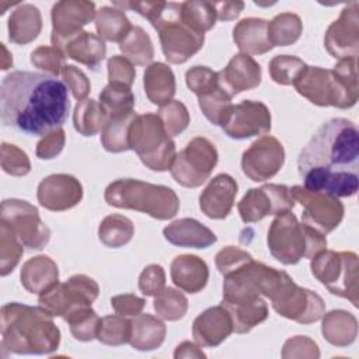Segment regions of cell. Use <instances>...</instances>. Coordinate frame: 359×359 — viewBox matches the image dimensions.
Masks as SVG:
<instances>
[{
    "label": "cell",
    "instance_id": "obj_1",
    "mask_svg": "<svg viewBox=\"0 0 359 359\" xmlns=\"http://www.w3.org/2000/svg\"><path fill=\"white\" fill-rule=\"evenodd\" d=\"M297 170L309 191L348 198L359 188V130L345 118L324 122L297 158Z\"/></svg>",
    "mask_w": 359,
    "mask_h": 359
},
{
    "label": "cell",
    "instance_id": "obj_2",
    "mask_svg": "<svg viewBox=\"0 0 359 359\" xmlns=\"http://www.w3.org/2000/svg\"><path fill=\"white\" fill-rule=\"evenodd\" d=\"M0 104L4 126L34 136H45L62 128L70 109L63 81L27 70L11 72L3 79Z\"/></svg>",
    "mask_w": 359,
    "mask_h": 359
},
{
    "label": "cell",
    "instance_id": "obj_3",
    "mask_svg": "<svg viewBox=\"0 0 359 359\" xmlns=\"http://www.w3.org/2000/svg\"><path fill=\"white\" fill-rule=\"evenodd\" d=\"M1 348L17 355H49L60 342L53 316L42 307L7 303L0 310Z\"/></svg>",
    "mask_w": 359,
    "mask_h": 359
},
{
    "label": "cell",
    "instance_id": "obj_4",
    "mask_svg": "<svg viewBox=\"0 0 359 359\" xmlns=\"http://www.w3.org/2000/svg\"><path fill=\"white\" fill-rule=\"evenodd\" d=\"M293 86L314 105L351 108L359 95L356 59L339 60L331 70L307 66Z\"/></svg>",
    "mask_w": 359,
    "mask_h": 359
},
{
    "label": "cell",
    "instance_id": "obj_5",
    "mask_svg": "<svg viewBox=\"0 0 359 359\" xmlns=\"http://www.w3.org/2000/svg\"><path fill=\"white\" fill-rule=\"evenodd\" d=\"M135 10L157 29L163 53L170 63H185L202 49L205 35L196 32L182 21L180 15L181 3L140 1Z\"/></svg>",
    "mask_w": 359,
    "mask_h": 359
},
{
    "label": "cell",
    "instance_id": "obj_6",
    "mask_svg": "<svg viewBox=\"0 0 359 359\" xmlns=\"http://www.w3.org/2000/svg\"><path fill=\"white\" fill-rule=\"evenodd\" d=\"M104 198L114 208L137 210L157 220L172 219L180 210V199L171 188L135 178H121L111 182Z\"/></svg>",
    "mask_w": 359,
    "mask_h": 359
},
{
    "label": "cell",
    "instance_id": "obj_7",
    "mask_svg": "<svg viewBox=\"0 0 359 359\" xmlns=\"http://www.w3.org/2000/svg\"><path fill=\"white\" fill-rule=\"evenodd\" d=\"M268 248L275 259L294 265L302 258H313L327 248L325 234L299 223L292 210L276 215L268 230Z\"/></svg>",
    "mask_w": 359,
    "mask_h": 359
},
{
    "label": "cell",
    "instance_id": "obj_8",
    "mask_svg": "<svg viewBox=\"0 0 359 359\" xmlns=\"http://www.w3.org/2000/svg\"><path fill=\"white\" fill-rule=\"evenodd\" d=\"M129 150H135L140 161L153 171L171 168L175 143L167 133L157 114L136 115L129 128Z\"/></svg>",
    "mask_w": 359,
    "mask_h": 359
},
{
    "label": "cell",
    "instance_id": "obj_9",
    "mask_svg": "<svg viewBox=\"0 0 359 359\" xmlns=\"http://www.w3.org/2000/svg\"><path fill=\"white\" fill-rule=\"evenodd\" d=\"M311 273L332 293L359 306V264L352 251L324 250L311 258Z\"/></svg>",
    "mask_w": 359,
    "mask_h": 359
},
{
    "label": "cell",
    "instance_id": "obj_10",
    "mask_svg": "<svg viewBox=\"0 0 359 359\" xmlns=\"http://www.w3.org/2000/svg\"><path fill=\"white\" fill-rule=\"evenodd\" d=\"M222 306L230 313L237 334H247L268 318V306L261 294L234 276H224Z\"/></svg>",
    "mask_w": 359,
    "mask_h": 359
},
{
    "label": "cell",
    "instance_id": "obj_11",
    "mask_svg": "<svg viewBox=\"0 0 359 359\" xmlns=\"http://www.w3.org/2000/svg\"><path fill=\"white\" fill-rule=\"evenodd\" d=\"M100 294L98 283L87 275H73L66 282H56L39 294L38 304L53 317L66 320L73 311L91 307Z\"/></svg>",
    "mask_w": 359,
    "mask_h": 359
},
{
    "label": "cell",
    "instance_id": "obj_12",
    "mask_svg": "<svg viewBox=\"0 0 359 359\" xmlns=\"http://www.w3.org/2000/svg\"><path fill=\"white\" fill-rule=\"evenodd\" d=\"M217 158L215 144L209 139L198 136L175 156L170 171L180 185L198 188L210 177Z\"/></svg>",
    "mask_w": 359,
    "mask_h": 359
},
{
    "label": "cell",
    "instance_id": "obj_13",
    "mask_svg": "<svg viewBox=\"0 0 359 359\" xmlns=\"http://www.w3.org/2000/svg\"><path fill=\"white\" fill-rule=\"evenodd\" d=\"M0 222L7 224L20 243L29 250H42L50 238L49 227L41 220L38 209L22 199L1 202Z\"/></svg>",
    "mask_w": 359,
    "mask_h": 359
},
{
    "label": "cell",
    "instance_id": "obj_14",
    "mask_svg": "<svg viewBox=\"0 0 359 359\" xmlns=\"http://www.w3.org/2000/svg\"><path fill=\"white\" fill-rule=\"evenodd\" d=\"M269 300L279 316L300 324L316 323L325 314V303L321 296L296 285L289 275Z\"/></svg>",
    "mask_w": 359,
    "mask_h": 359
},
{
    "label": "cell",
    "instance_id": "obj_15",
    "mask_svg": "<svg viewBox=\"0 0 359 359\" xmlns=\"http://www.w3.org/2000/svg\"><path fill=\"white\" fill-rule=\"evenodd\" d=\"M289 189L294 202H299L303 206L302 220L304 224L323 234L331 233L338 227L344 217V205L337 196L309 191L302 185H294Z\"/></svg>",
    "mask_w": 359,
    "mask_h": 359
},
{
    "label": "cell",
    "instance_id": "obj_16",
    "mask_svg": "<svg viewBox=\"0 0 359 359\" xmlns=\"http://www.w3.org/2000/svg\"><path fill=\"white\" fill-rule=\"evenodd\" d=\"M294 199L286 185L265 184L261 188H251L238 202L237 209L244 223H255L268 215H279L292 210Z\"/></svg>",
    "mask_w": 359,
    "mask_h": 359
},
{
    "label": "cell",
    "instance_id": "obj_17",
    "mask_svg": "<svg viewBox=\"0 0 359 359\" xmlns=\"http://www.w3.org/2000/svg\"><path fill=\"white\" fill-rule=\"evenodd\" d=\"M220 126L229 137L237 140L265 135L271 130V112L264 102L244 100L230 107Z\"/></svg>",
    "mask_w": 359,
    "mask_h": 359
},
{
    "label": "cell",
    "instance_id": "obj_18",
    "mask_svg": "<svg viewBox=\"0 0 359 359\" xmlns=\"http://www.w3.org/2000/svg\"><path fill=\"white\" fill-rule=\"evenodd\" d=\"M95 4L86 0H62L53 4L52 35L50 41L55 48L62 46L73 36L83 31V27L95 20Z\"/></svg>",
    "mask_w": 359,
    "mask_h": 359
},
{
    "label": "cell",
    "instance_id": "obj_19",
    "mask_svg": "<svg viewBox=\"0 0 359 359\" xmlns=\"http://www.w3.org/2000/svg\"><path fill=\"white\" fill-rule=\"evenodd\" d=\"M283 163V146L273 136L259 137L243 153L241 157L243 172L255 182H262L276 175Z\"/></svg>",
    "mask_w": 359,
    "mask_h": 359
},
{
    "label": "cell",
    "instance_id": "obj_20",
    "mask_svg": "<svg viewBox=\"0 0 359 359\" xmlns=\"http://www.w3.org/2000/svg\"><path fill=\"white\" fill-rule=\"evenodd\" d=\"M359 4L352 1L341 11L325 31L324 45L328 53L338 59H356L359 52Z\"/></svg>",
    "mask_w": 359,
    "mask_h": 359
},
{
    "label": "cell",
    "instance_id": "obj_21",
    "mask_svg": "<svg viewBox=\"0 0 359 359\" xmlns=\"http://www.w3.org/2000/svg\"><path fill=\"white\" fill-rule=\"evenodd\" d=\"M38 202L48 210L63 212L74 208L83 198L80 181L69 174H52L43 178L36 191Z\"/></svg>",
    "mask_w": 359,
    "mask_h": 359
},
{
    "label": "cell",
    "instance_id": "obj_22",
    "mask_svg": "<svg viewBox=\"0 0 359 359\" xmlns=\"http://www.w3.org/2000/svg\"><path fill=\"white\" fill-rule=\"evenodd\" d=\"M219 86L233 98L236 94L252 90L261 83V66L245 53L234 55L227 66L217 72Z\"/></svg>",
    "mask_w": 359,
    "mask_h": 359
},
{
    "label": "cell",
    "instance_id": "obj_23",
    "mask_svg": "<svg viewBox=\"0 0 359 359\" xmlns=\"http://www.w3.org/2000/svg\"><path fill=\"white\" fill-rule=\"evenodd\" d=\"M233 332L230 313L222 304L209 307L201 313L192 325V337L199 346L215 348Z\"/></svg>",
    "mask_w": 359,
    "mask_h": 359
},
{
    "label": "cell",
    "instance_id": "obj_24",
    "mask_svg": "<svg viewBox=\"0 0 359 359\" xmlns=\"http://www.w3.org/2000/svg\"><path fill=\"white\" fill-rule=\"evenodd\" d=\"M238 191L236 180L229 174L213 177L199 196L201 210L210 219H224L230 213Z\"/></svg>",
    "mask_w": 359,
    "mask_h": 359
},
{
    "label": "cell",
    "instance_id": "obj_25",
    "mask_svg": "<svg viewBox=\"0 0 359 359\" xmlns=\"http://www.w3.org/2000/svg\"><path fill=\"white\" fill-rule=\"evenodd\" d=\"M164 238L177 247L208 248L216 243V234L192 217H182L163 230Z\"/></svg>",
    "mask_w": 359,
    "mask_h": 359
},
{
    "label": "cell",
    "instance_id": "obj_26",
    "mask_svg": "<svg viewBox=\"0 0 359 359\" xmlns=\"http://www.w3.org/2000/svg\"><path fill=\"white\" fill-rule=\"evenodd\" d=\"M170 275L178 289L188 293H198L208 283L209 268L198 255L182 254L172 259Z\"/></svg>",
    "mask_w": 359,
    "mask_h": 359
},
{
    "label": "cell",
    "instance_id": "obj_27",
    "mask_svg": "<svg viewBox=\"0 0 359 359\" xmlns=\"http://www.w3.org/2000/svg\"><path fill=\"white\" fill-rule=\"evenodd\" d=\"M233 41L241 53L264 55L273 46L268 38V21L264 18H244L233 29Z\"/></svg>",
    "mask_w": 359,
    "mask_h": 359
},
{
    "label": "cell",
    "instance_id": "obj_28",
    "mask_svg": "<svg viewBox=\"0 0 359 359\" xmlns=\"http://www.w3.org/2000/svg\"><path fill=\"white\" fill-rule=\"evenodd\" d=\"M20 278L22 286L29 293L41 294L59 282V269L52 258L48 255H38L25 261Z\"/></svg>",
    "mask_w": 359,
    "mask_h": 359
},
{
    "label": "cell",
    "instance_id": "obj_29",
    "mask_svg": "<svg viewBox=\"0 0 359 359\" xmlns=\"http://www.w3.org/2000/svg\"><path fill=\"white\" fill-rule=\"evenodd\" d=\"M41 29V11L34 4H18L8 18V39L13 43L27 45L38 38Z\"/></svg>",
    "mask_w": 359,
    "mask_h": 359
},
{
    "label": "cell",
    "instance_id": "obj_30",
    "mask_svg": "<svg viewBox=\"0 0 359 359\" xmlns=\"http://www.w3.org/2000/svg\"><path fill=\"white\" fill-rule=\"evenodd\" d=\"M60 50L67 57L86 65L90 69H97L107 55L105 42L98 35L88 31H81L76 36L70 38Z\"/></svg>",
    "mask_w": 359,
    "mask_h": 359
},
{
    "label": "cell",
    "instance_id": "obj_31",
    "mask_svg": "<svg viewBox=\"0 0 359 359\" xmlns=\"http://www.w3.org/2000/svg\"><path fill=\"white\" fill-rule=\"evenodd\" d=\"M143 84L146 95L153 104L163 107L172 101L175 94V76L165 63H150L144 70Z\"/></svg>",
    "mask_w": 359,
    "mask_h": 359
},
{
    "label": "cell",
    "instance_id": "obj_32",
    "mask_svg": "<svg viewBox=\"0 0 359 359\" xmlns=\"http://www.w3.org/2000/svg\"><path fill=\"white\" fill-rule=\"evenodd\" d=\"M132 321V332L129 344L133 349L137 351H154L161 346L165 338V324L151 316V314H139Z\"/></svg>",
    "mask_w": 359,
    "mask_h": 359
},
{
    "label": "cell",
    "instance_id": "obj_33",
    "mask_svg": "<svg viewBox=\"0 0 359 359\" xmlns=\"http://www.w3.org/2000/svg\"><path fill=\"white\" fill-rule=\"evenodd\" d=\"M321 332L334 346H348L358 337V320L345 310H332L323 316Z\"/></svg>",
    "mask_w": 359,
    "mask_h": 359
},
{
    "label": "cell",
    "instance_id": "obj_34",
    "mask_svg": "<svg viewBox=\"0 0 359 359\" xmlns=\"http://www.w3.org/2000/svg\"><path fill=\"white\" fill-rule=\"evenodd\" d=\"M108 119L101 104L93 98L79 101L73 112L74 129L83 136H94L102 132Z\"/></svg>",
    "mask_w": 359,
    "mask_h": 359
},
{
    "label": "cell",
    "instance_id": "obj_35",
    "mask_svg": "<svg viewBox=\"0 0 359 359\" xmlns=\"http://www.w3.org/2000/svg\"><path fill=\"white\" fill-rule=\"evenodd\" d=\"M95 29L101 39L121 42L132 29V24L123 10L105 6L95 14Z\"/></svg>",
    "mask_w": 359,
    "mask_h": 359
},
{
    "label": "cell",
    "instance_id": "obj_36",
    "mask_svg": "<svg viewBox=\"0 0 359 359\" xmlns=\"http://www.w3.org/2000/svg\"><path fill=\"white\" fill-rule=\"evenodd\" d=\"M119 49L129 62L137 66L150 65L154 57V48L150 36L142 27H132L129 34L119 42Z\"/></svg>",
    "mask_w": 359,
    "mask_h": 359
},
{
    "label": "cell",
    "instance_id": "obj_37",
    "mask_svg": "<svg viewBox=\"0 0 359 359\" xmlns=\"http://www.w3.org/2000/svg\"><path fill=\"white\" fill-rule=\"evenodd\" d=\"M135 234V226L130 219L123 215L112 213L100 223L98 237L101 243L109 248H119L128 244Z\"/></svg>",
    "mask_w": 359,
    "mask_h": 359
},
{
    "label": "cell",
    "instance_id": "obj_38",
    "mask_svg": "<svg viewBox=\"0 0 359 359\" xmlns=\"http://www.w3.org/2000/svg\"><path fill=\"white\" fill-rule=\"evenodd\" d=\"M303 31L302 20L293 13H280L268 22V38L272 46H287L294 43Z\"/></svg>",
    "mask_w": 359,
    "mask_h": 359
},
{
    "label": "cell",
    "instance_id": "obj_39",
    "mask_svg": "<svg viewBox=\"0 0 359 359\" xmlns=\"http://www.w3.org/2000/svg\"><path fill=\"white\" fill-rule=\"evenodd\" d=\"M180 15L187 25H189L192 29L202 35H205V32L209 31L217 20L213 3L205 0H189L181 3Z\"/></svg>",
    "mask_w": 359,
    "mask_h": 359
},
{
    "label": "cell",
    "instance_id": "obj_40",
    "mask_svg": "<svg viewBox=\"0 0 359 359\" xmlns=\"http://www.w3.org/2000/svg\"><path fill=\"white\" fill-rule=\"evenodd\" d=\"M136 115L133 111L128 115L108 119L101 132V144L107 151L121 153L129 150V128Z\"/></svg>",
    "mask_w": 359,
    "mask_h": 359
},
{
    "label": "cell",
    "instance_id": "obj_41",
    "mask_svg": "<svg viewBox=\"0 0 359 359\" xmlns=\"http://www.w3.org/2000/svg\"><path fill=\"white\" fill-rule=\"evenodd\" d=\"M100 104L108 118H119L133 112L135 97L129 87L108 83L100 93Z\"/></svg>",
    "mask_w": 359,
    "mask_h": 359
},
{
    "label": "cell",
    "instance_id": "obj_42",
    "mask_svg": "<svg viewBox=\"0 0 359 359\" xmlns=\"http://www.w3.org/2000/svg\"><path fill=\"white\" fill-rule=\"evenodd\" d=\"M132 321L119 314H111L101 318L97 339L105 345L119 346L129 342Z\"/></svg>",
    "mask_w": 359,
    "mask_h": 359
},
{
    "label": "cell",
    "instance_id": "obj_43",
    "mask_svg": "<svg viewBox=\"0 0 359 359\" xmlns=\"http://www.w3.org/2000/svg\"><path fill=\"white\" fill-rule=\"evenodd\" d=\"M198 102L206 119L216 126L222 125L224 116L227 115L230 107L233 105L231 97L219 84L213 90L199 95Z\"/></svg>",
    "mask_w": 359,
    "mask_h": 359
},
{
    "label": "cell",
    "instance_id": "obj_44",
    "mask_svg": "<svg viewBox=\"0 0 359 359\" xmlns=\"http://www.w3.org/2000/svg\"><path fill=\"white\" fill-rule=\"evenodd\" d=\"M153 307L157 316L163 320L177 321L187 314L188 300L181 292L172 287H164L157 296H154Z\"/></svg>",
    "mask_w": 359,
    "mask_h": 359
},
{
    "label": "cell",
    "instance_id": "obj_45",
    "mask_svg": "<svg viewBox=\"0 0 359 359\" xmlns=\"http://www.w3.org/2000/svg\"><path fill=\"white\" fill-rule=\"evenodd\" d=\"M65 321L69 323L70 332L76 339L88 342L97 338L101 318L91 307H83L73 311Z\"/></svg>",
    "mask_w": 359,
    "mask_h": 359
},
{
    "label": "cell",
    "instance_id": "obj_46",
    "mask_svg": "<svg viewBox=\"0 0 359 359\" xmlns=\"http://www.w3.org/2000/svg\"><path fill=\"white\" fill-rule=\"evenodd\" d=\"M24 254V245L8 229L0 222V275L6 276L17 266Z\"/></svg>",
    "mask_w": 359,
    "mask_h": 359
},
{
    "label": "cell",
    "instance_id": "obj_47",
    "mask_svg": "<svg viewBox=\"0 0 359 359\" xmlns=\"http://www.w3.org/2000/svg\"><path fill=\"white\" fill-rule=\"evenodd\" d=\"M307 65L290 55H278L269 62V74L271 79L280 86H290L299 79Z\"/></svg>",
    "mask_w": 359,
    "mask_h": 359
},
{
    "label": "cell",
    "instance_id": "obj_48",
    "mask_svg": "<svg viewBox=\"0 0 359 359\" xmlns=\"http://www.w3.org/2000/svg\"><path fill=\"white\" fill-rule=\"evenodd\" d=\"M157 115L160 116L170 136L180 135L189 125V112L187 107L178 100H172L168 104L160 107Z\"/></svg>",
    "mask_w": 359,
    "mask_h": 359
},
{
    "label": "cell",
    "instance_id": "obj_49",
    "mask_svg": "<svg viewBox=\"0 0 359 359\" xmlns=\"http://www.w3.org/2000/svg\"><path fill=\"white\" fill-rule=\"evenodd\" d=\"M65 57L66 55L55 46H39L31 52V63L53 77L62 74L66 66Z\"/></svg>",
    "mask_w": 359,
    "mask_h": 359
},
{
    "label": "cell",
    "instance_id": "obj_50",
    "mask_svg": "<svg viewBox=\"0 0 359 359\" xmlns=\"http://www.w3.org/2000/svg\"><path fill=\"white\" fill-rule=\"evenodd\" d=\"M1 168L6 174L22 177L31 171V163L25 151L15 144L4 142L1 144Z\"/></svg>",
    "mask_w": 359,
    "mask_h": 359
},
{
    "label": "cell",
    "instance_id": "obj_51",
    "mask_svg": "<svg viewBox=\"0 0 359 359\" xmlns=\"http://www.w3.org/2000/svg\"><path fill=\"white\" fill-rule=\"evenodd\" d=\"M185 81L188 88L198 97L213 90L219 84L217 72L206 66H194L185 73Z\"/></svg>",
    "mask_w": 359,
    "mask_h": 359
},
{
    "label": "cell",
    "instance_id": "obj_52",
    "mask_svg": "<svg viewBox=\"0 0 359 359\" xmlns=\"http://www.w3.org/2000/svg\"><path fill=\"white\" fill-rule=\"evenodd\" d=\"M107 67H108V80L111 84H119L130 88L136 77V70L132 62H129L123 56L115 55L108 59Z\"/></svg>",
    "mask_w": 359,
    "mask_h": 359
},
{
    "label": "cell",
    "instance_id": "obj_53",
    "mask_svg": "<svg viewBox=\"0 0 359 359\" xmlns=\"http://www.w3.org/2000/svg\"><path fill=\"white\" fill-rule=\"evenodd\" d=\"M165 287V272L161 265H147L139 276V289L144 296H157Z\"/></svg>",
    "mask_w": 359,
    "mask_h": 359
},
{
    "label": "cell",
    "instance_id": "obj_54",
    "mask_svg": "<svg viewBox=\"0 0 359 359\" xmlns=\"http://www.w3.org/2000/svg\"><path fill=\"white\" fill-rule=\"evenodd\" d=\"M320 351L317 344L310 339L309 337L303 335H296L293 338H289L282 349V358L289 359V358H318Z\"/></svg>",
    "mask_w": 359,
    "mask_h": 359
},
{
    "label": "cell",
    "instance_id": "obj_55",
    "mask_svg": "<svg viewBox=\"0 0 359 359\" xmlns=\"http://www.w3.org/2000/svg\"><path fill=\"white\" fill-rule=\"evenodd\" d=\"M62 77L67 90H70L76 100H86L87 94L90 93L91 84L87 76L80 69L73 65H66L62 70Z\"/></svg>",
    "mask_w": 359,
    "mask_h": 359
},
{
    "label": "cell",
    "instance_id": "obj_56",
    "mask_svg": "<svg viewBox=\"0 0 359 359\" xmlns=\"http://www.w3.org/2000/svg\"><path fill=\"white\" fill-rule=\"evenodd\" d=\"M251 258V254H248L247 251L234 245H227L216 254V266L219 272L224 276L226 273L237 269L240 265L250 261Z\"/></svg>",
    "mask_w": 359,
    "mask_h": 359
},
{
    "label": "cell",
    "instance_id": "obj_57",
    "mask_svg": "<svg viewBox=\"0 0 359 359\" xmlns=\"http://www.w3.org/2000/svg\"><path fill=\"white\" fill-rule=\"evenodd\" d=\"M66 135L62 128H57L49 133H46L36 144V157L41 160H50L60 154L65 147Z\"/></svg>",
    "mask_w": 359,
    "mask_h": 359
},
{
    "label": "cell",
    "instance_id": "obj_58",
    "mask_svg": "<svg viewBox=\"0 0 359 359\" xmlns=\"http://www.w3.org/2000/svg\"><path fill=\"white\" fill-rule=\"evenodd\" d=\"M111 306L115 310V313L119 316L136 317L143 311L146 306V300L142 297H137L136 294L125 293V294L114 296L111 299Z\"/></svg>",
    "mask_w": 359,
    "mask_h": 359
},
{
    "label": "cell",
    "instance_id": "obj_59",
    "mask_svg": "<svg viewBox=\"0 0 359 359\" xmlns=\"http://www.w3.org/2000/svg\"><path fill=\"white\" fill-rule=\"evenodd\" d=\"M213 6L216 8L217 20L220 21L236 20L244 8L243 1H220V3H213Z\"/></svg>",
    "mask_w": 359,
    "mask_h": 359
},
{
    "label": "cell",
    "instance_id": "obj_60",
    "mask_svg": "<svg viewBox=\"0 0 359 359\" xmlns=\"http://www.w3.org/2000/svg\"><path fill=\"white\" fill-rule=\"evenodd\" d=\"M174 358L180 359V358H206V355L202 352V349L199 348V345L191 342V341H184L182 344H180L174 352Z\"/></svg>",
    "mask_w": 359,
    "mask_h": 359
},
{
    "label": "cell",
    "instance_id": "obj_61",
    "mask_svg": "<svg viewBox=\"0 0 359 359\" xmlns=\"http://www.w3.org/2000/svg\"><path fill=\"white\" fill-rule=\"evenodd\" d=\"M1 50H3V57H1V70H7L13 66V56L11 53L7 50L6 45L1 43Z\"/></svg>",
    "mask_w": 359,
    "mask_h": 359
}]
</instances>
